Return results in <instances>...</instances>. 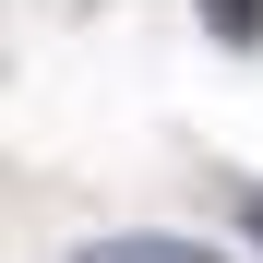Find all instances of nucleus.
Returning a JSON list of instances; mask_svg holds the SVG:
<instances>
[{"instance_id": "f257e3e1", "label": "nucleus", "mask_w": 263, "mask_h": 263, "mask_svg": "<svg viewBox=\"0 0 263 263\" xmlns=\"http://www.w3.org/2000/svg\"><path fill=\"white\" fill-rule=\"evenodd\" d=\"M72 263H228L215 239H180V228H108V239H84Z\"/></svg>"}, {"instance_id": "f03ea898", "label": "nucleus", "mask_w": 263, "mask_h": 263, "mask_svg": "<svg viewBox=\"0 0 263 263\" xmlns=\"http://www.w3.org/2000/svg\"><path fill=\"white\" fill-rule=\"evenodd\" d=\"M203 24L228 36V48H263V0H203Z\"/></svg>"}, {"instance_id": "7ed1b4c3", "label": "nucleus", "mask_w": 263, "mask_h": 263, "mask_svg": "<svg viewBox=\"0 0 263 263\" xmlns=\"http://www.w3.org/2000/svg\"><path fill=\"white\" fill-rule=\"evenodd\" d=\"M228 203H239V228H251V251H263V180H239Z\"/></svg>"}]
</instances>
